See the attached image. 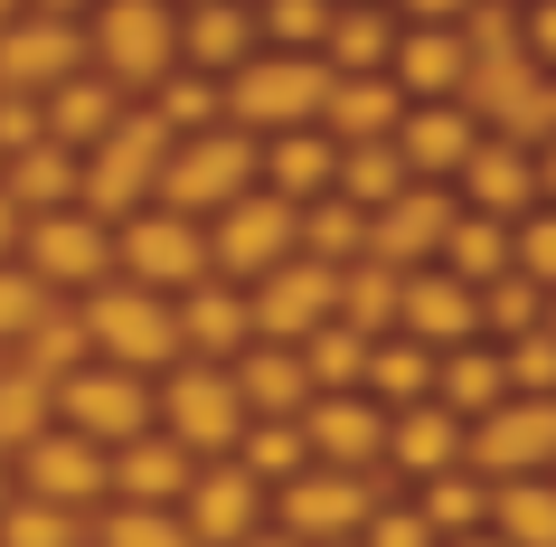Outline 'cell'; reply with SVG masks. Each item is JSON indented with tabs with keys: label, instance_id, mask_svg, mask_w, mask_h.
<instances>
[{
	"label": "cell",
	"instance_id": "4316f807",
	"mask_svg": "<svg viewBox=\"0 0 556 547\" xmlns=\"http://www.w3.org/2000/svg\"><path fill=\"white\" fill-rule=\"evenodd\" d=\"M236 406H245V425H302V406H312V377H302V349H245L236 359Z\"/></svg>",
	"mask_w": 556,
	"mask_h": 547
},
{
	"label": "cell",
	"instance_id": "f6af8a7d",
	"mask_svg": "<svg viewBox=\"0 0 556 547\" xmlns=\"http://www.w3.org/2000/svg\"><path fill=\"white\" fill-rule=\"evenodd\" d=\"M538 302H547V293L519 284V274L481 284V340H528V331H538Z\"/></svg>",
	"mask_w": 556,
	"mask_h": 547
},
{
	"label": "cell",
	"instance_id": "7a4b0ae2",
	"mask_svg": "<svg viewBox=\"0 0 556 547\" xmlns=\"http://www.w3.org/2000/svg\"><path fill=\"white\" fill-rule=\"evenodd\" d=\"M86 58L123 104L151 95L179 66V0H94L86 10Z\"/></svg>",
	"mask_w": 556,
	"mask_h": 547
},
{
	"label": "cell",
	"instance_id": "603a6c76",
	"mask_svg": "<svg viewBox=\"0 0 556 547\" xmlns=\"http://www.w3.org/2000/svg\"><path fill=\"white\" fill-rule=\"evenodd\" d=\"M255 48L264 38H255V10H245V0H189V10H179V66L207 76V86H227Z\"/></svg>",
	"mask_w": 556,
	"mask_h": 547
},
{
	"label": "cell",
	"instance_id": "d4e9b609",
	"mask_svg": "<svg viewBox=\"0 0 556 547\" xmlns=\"http://www.w3.org/2000/svg\"><path fill=\"white\" fill-rule=\"evenodd\" d=\"M387 86L406 95V104H463L471 38L463 29H406V38H396V58H387Z\"/></svg>",
	"mask_w": 556,
	"mask_h": 547
},
{
	"label": "cell",
	"instance_id": "6f0895ef",
	"mask_svg": "<svg viewBox=\"0 0 556 547\" xmlns=\"http://www.w3.org/2000/svg\"><path fill=\"white\" fill-rule=\"evenodd\" d=\"M20 10H29V20H66V29H86L94 0H20Z\"/></svg>",
	"mask_w": 556,
	"mask_h": 547
},
{
	"label": "cell",
	"instance_id": "8fae6325",
	"mask_svg": "<svg viewBox=\"0 0 556 547\" xmlns=\"http://www.w3.org/2000/svg\"><path fill=\"white\" fill-rule=\"evenodd\" d=\"M20 274H29L38 293H76V302H86L94 284H114V227L86 217V208L29 217V236H20Z\"/></svg>",
	"mask_w": 556,
	"mask_h": 547
},
{
	"label": "cell",
	"instance_id": "f35d334b",
	"mask_svg": "<svg viewBox=\"0 0 556 547\" xmlns=\"http://www.w3.org/2000/svg\"><path fill=\"white\" fill-rule=\"evenodd\" d=\"M302 377H312V397H358V377H368V340L321 321L312 340H302Z\"/></svg>",
	"mask_w": 556,
	"mask_h": 547
},
{
	"label": "cell",
	"instance_id": "d590c367",
	"mask_svg": "<svg viewBox=\"0 0 556 547\" xmlns=\"http://www.w3.org/2000/svg\"><path fill=\"white\" fill-rule=\"evenodd\" d=\"M358 397L387 406V415H396V406H425V397H434V349L396 340V331L368 340V377H358Z\"/></svg>",
	"mask_w": 556,
	"mask_h": 547
},
{
	"label": "cell",
	"instance_id": "681fc988",
	"mask_svg": "<svg viewBox=\"0 0 556 547\" xmlns=\"http://www.w3.org/2000/svg\"><path fill=\"white\" fill-rule=\"evenodd\" d=\"M500 387H509V397H556V340L547 331L500 340Z\"/></svg>",
	"mask_w": 556,
	"mask_h": 547
},
{
	"label": "cell",
	"instance_id": "ab89813d",
	"mask_svg": "<svg viewBox=\"0 0 556 547\" xmlns=\"http://www.w3.org/2000/svg\"><path fill=\"white\" fill-rule=\"evenodd\" d=\"M415 519L434 529V547H443V538H471V529L491 519V482H471V472H434L425 500H415Z\"/></svg>",
	"mask_w": 556,
	"mask_h": 547
},
{
	"label": "cell",
	"instance_id": "7bdbcfd3",
	"mask_svg": "<svg viewBox=\"0 0 556 547\" xmlns=\"http://www.w3.org/2000/svg\"><path fill=\"white\" fill-rule=\"evenodd\" d=\"M20 349H29L20 369H29L38 387H58L66 369H86V359H94V349H86V321H76V312H58V302H48V321H38V331H29Z\"/></svg>",
	"mask_w": 556,
	"mask_h": 547
},
{
	"label": "cell",
	"instance_id": "c3c4849f",
	"mask_svg": "<svg viewBox=\"0 0 556 547\" xmlns=\"http://www.w3.org/2000/svg\"><path fill=\"white\" fill-rule=\"evenodd\" d=\"M94 547H189V529H179V510H104L94 519Z\"/></svg>",
	"mask_w": 556,
	"mask_h": 547
},
{
	"label": "cell",
	"instance_id": "7c38bea8",
	"mask_svg": "<svg viewBox=\"0 0 556 547\" xmlns=\"http://www.w3.org/2000/svg\"><path fill=\"white\" fill-rule=\"evenodd\" d=\"M245 321H255L264 349H302L321 321H340V264L283 256L264 284H245Z\"/></svg>",
	"mask_w": 556,
	"mask_h": 547
},
{
	"label": "cell",
	"instance_id": "f1b7e54d",
	"mask_svg": "<svg viewBox=\"0 0 556 547\" xmlns=\"http://www.w3.org/2000/svg\"><path fill=\"white\" fill-rule=\"evenodd\" d=\"M330 171H340V151H330L321 133H274V142H255V189L283 199V208L330 199Z\"/></svg>",
	"mask_w": 556,
	"mask_h": 547
},
{
	"label": "cell",
	"instance_id": "be15d7a7",
	"mask_svg": "<svg viewBox=\"0 0 556 547\" xmlns=\"http://www.w3.org/2000/svg\"><path fill=\"white\" fill-rule=\"evenodd\" d=\"M10 20H20V0H0V29H10Z\"/></svg>",
	"mask_w": 556,
	"mask_h": 547
},
{
	"label": "cell",
	"instance_id": "9f6ffc18",
	"mask_svg": "<svg viewBox=\"0 0 556 547\" xmlns=\"http://www.w3.org/2000/svg\"><path fill=\"white\" fill-rule=\"evenodd\" d=\"M528 171H538V208H556V133L528 142Z\"/></svg>",
	"mask_w": 556,
	"mask_h": 547
},
{
	"label": "cell",
	"instance_id": "e7e4bbea",
	"mask_svg": "<svg viewBox=\"0 0 556 547\" xmlns=\"http://www.w3.org/2000/svg\"><path fill=\"white\" fill-rule=\"evenodd\" d=\"M330 10H350V0H330Z\"/></svg>",
	"mask_w": 556,
	"mask_h": 547
},
{
	"label": "cell",
	"instance_id": "5bb4252c",
	"mask_svg": "<svg viewBox=\"0 0 556 547\" xmlns=\"http://www.w3.org/2000/svg\"><path fill=\"white\" fill-rule=\"evenodd\" d=\"M66 76H86V29H66V20H10L0 29V95H20V104H38V95H58Z\"/></svg>",
	"mask_w": 556,
	"mask_h": 547
},
{
	"label": "cell",
	"instance_id": "30bf717a",
	"mask_svg": "<svg viewBox=\"0 0 556 547\" xmlns=\"http://www.w3.org/2000/svg\"><path fill=\"white\" fill-rule=\"evenodd\" d=\"M463 472L481 482H538L556 472V397H500L481 425H463Z\"/></svg>",
	"mask_w": 556,
	"mask_h": 547
},
{
	"label": "cell",
	"instance_id": "db71d44e",
	"mask_svg": "<svg viewBox=\"0 0 556 547\" xmlns=\"http://www.w3.org/2000/svg\"><path fill=\"white\" fill-rule=\"evenodd\" d=\"M387 10H396L406 29H463V20L481 10V0H387Z\"/></svg>",
	"mask_w": 556,
	"mask_h": 547
},
{
	"label": "cell",
	"instance_id": "94428289",
	"mask_svg": "<svg viewBox=\"0 0 556 547\" xmlns=\"http://www.w3.org/2000/svg\"><path fill=\"white\" fill-rule=\"evenodd\" d=\"M443 547H500V538H491V529H471V538H443Z\"/></svg>",
	"mask_w": 556,
	"mask_h": 547
},
{
	"label": "cell",
	"instance_id": "cb8c5ba5",
	"mask_svg": "<svg viewBox=\"0 0 556 547\" xmlns=\"http://www.w3.org/2000/svg\"><path fill=\"white\" fill-rule=\"evenodd\" d=\"M471 142H481V123H471L463 104H406V123H396V161H406L415 189H453V171L471 161Z\"/></svg>",
	"mask_w": 556,
	"mask_h": 547
},
{
	"label": "cell",
	"instance_id": "5b68a950",
	"mask_svg": "<svg viewBox=\"0 0 556 547\" xmlns=\"http://www.w3.org/2000/svg\"><path fill=\"white\" fill-rule=\"evenodd\" d=\"M274 500V538L293 547H350L368 529V510H387V472H293Z\"/></svg>",
	"mask_w": 556,
	"mask_h": 547
},
{
	"label": "cell",
	"instance_id": "e0dca14e",
	"mask_svg": "<svg viewBox=\"0 0 556 547\" xmlns=\"http://www.w3.org/2000/svg\"><path fill=\"white\" fill-rule=\"evenodd\" d=\"M302 453H312V472H378L387 406H368V397H312V406H302Z\"/></svg>",
	"mask_w": 556,
	"mask_h": 547
},
{
	"label": "cell",
	"instance_id": "f907efd6",
	"mask_svg": "<svg viewBox=\"0 0 556 547\" xmlns=\"http://www.w3.org/2000/svg\"><path fill=\"white\" fill-rule=\"evenodd\" d=\"M38 321H48V293H38L20 264H0V340H29Z\"/></svg>",
	"mask_w": 556,
	"mask_h": 547
},
{
	"label": "cell",
	"instance_id": "f5cc1de1",
	"mask_svg": "<svg viewBox=\"0 0 556 547\" xmlns=\"http://www.w3.org/2000/svg\"><path fill=\"white\" fill-rule=\"evenodd\" d=\"M519 58L528 66H556V0H528V10H519Z\"/></svg>",
	"mask_w": 556,
	"mask_h": 547
},
{
	"label": "cell",
	"instance_id": "484cf974",
	"mask_svg": "<svg viewBox=\"0 0 556 547\" xmlns=\"http://www.w3.org/2000/svg\"><path fill=\"white\" fill-rule=\"evenodd\" d=\"M123 114H132V104H123V95L86 66V76H66L58 95H38V142H58V151H76V161H86V151L104 142Z\"/></svg>",
	"mask_w": 556,
	"mask_h": 547
},
{
	"label": "cell",
	"instance_id": "8992f818",
	"mask_svg": "<svg viewBox=\"0 0 556 547\" xmlns=\"http://www.w3.org/2000/svg\"><path fill=\"white\" fill-rule=\"evenodd\" d=\"M76 321H86V349L104 359V369H179V331H170V302L161 293H132V284H94L86 302H76Z\"/></svg>",
	"mask_w": 556,
	"mask_h": 547
},
{
	"label": "cell",
	"instance_id": "44dd1931",
	"mask_svg": "<svg viewBox=\"0 0 556 547\" xmlns=\"http://www.w3.org/2000/svg\"><path fill=\"white\" fill-rule=\"evenodd\" d=\"M453 189H463L471 217H500V227H519L528 208H538V171H528V142H500V133H481V142H471V161L453 171Z\"/></svg>",
	"mask_w": 556,
	"mask_h": 547
},
{
	"label": "cell",
	"instance_id": "1f68e13d",
	"mask_svg": "<svg viewBox=\"0 0 556 547\" xmlns=\"http://www.w3.org/2000/svg\"><path fill=\"white\" fill-rule=\"evenodd\" d=\"M0 199L20 208V217H58V208H76V151L58 142H29L0 161Z\"/></svg>",
	"mask_w": 556,
	"mask_h": 547
},
{
	"label": "cell",
	"instance_id": "680465c9",
	"mask_svg": "<svg viewBox=\"0 0 556 547\" xmlns=\"http://www.w3.org/2000/svg\"><path fill=\"white\" fill-rule=\"evenodd\" d=\"M20 236H29V217H20V208L0 199V264H20Z\"/></svg>",
	"mask_w": 556,
	"mask_h": 547
},
{
	"label": "cell",
	"instance_id": "4fadbf2b",
	"mask_svg": "<svg viewBox=\"0 0 556 547\" xmlns=\"http://www.w3.org/2000/svg\"><path fill=\"white\" fill-rule=\"evenodd\" d=\"M207 284H264V274H274V264L293 256V208L283 199H264V189H245V199L236 208H217V217H207Z\"/></svg>",
	"mask_w": 556,
	"mask_h": 547
},
{
	"label": "cell",
	"instance_id": "91938a15",
	"mask_svg": "<svg viewBox=\"0 0 556 547\" xmlns=\"http://www.w3.org/2000/svg\"><path fill=\"white\" fill-rule=\"evenodd\" d=\"M538 331H547V340H556V293H547V302H538Z\"/></svg>",
	"mask_w": 556,
	"mask_h": 547
},
{
	"label": "cell",
	"instance_id": "7402d4cb",
	"mask_svg": "<svg viewBox=\"0 0 556 547\" xmlns=\"http://www.w3.org/2000/svg\"><path fill=\"white\" fill-rule=\"evenodd\" d=\"M189 472L199 462L179 453L170 434L151 425V434H132V444H114L104 453V490H114L123 510H179V490H189Z\"/></svg>",
	"mask_w": 556,
	"mask_h": 547
},
{
	"label": "cell",
	"instance_id": "f546056e",
	"mask_svg": "<svg viewBox=\"0 0 556 547\" xmlns=\"http://www.w3.org/2000/svg\"><path fill=\"white\" fill-rule=\"evenodd\" d=\"M378 462H387V472H415V482L463 472V425H453L434 397H425V406H396V415H387V453Z\"/></svg>",
	"mask_w": 556,
	"mask_h": 547
},
{
	"label": "cell",
	"instance_id": "ee69618b",
	"mask_svg": "<svg viewBox=\"0 0 556 547\" xmlns=\"http://www.w3.org/2000/svg\"><path fill=\"white\" fill-rule=\"evenodd\" d=\"M38 434H48V387H38L29 369H0V453L20 462Z\"/></svg>",
	"mask_w": 556,
	"mask_h": 547
},
{
	"label": "cell",
	"instance_id": "6da1fadb",
	"mask_svg": "<svg viewBox=\"0 0 556 547\" xmlns=\"http://www.w3.org/2000/svg\"><path fill=\"white\" fill-rule=\"evenodd\" d=\"M321 104H330V66H321V58H274V48H255V58L217 86V123L245 133V142L321 133Z\"/></svg>",
	"mask_w": 556,
	"mask_h": 547
},
{
	"label": "cell",
	"instance_id": "277c9868",
	"mask_svg": "<svg viewBox=\"0 0 556 547\" xmlns=\"http://www.w3.org/2000/svg\"><path fill=\"white\" fill-rule=\"evenodd\" d=\"M245 189H255V142L217 123V133H189V142H170L151 208H170V217H189V227H207V217H217V208H236Z\"/></svg>",
	"mask_w": 556,
	"mask_h": 547
},
{
	"label": "cell",
	"instance_id": "3957f363",
	"mask_svg": "<svg viewBox=\"0 0 556 547\" xmlns=\"http://www.w3.org/2000/svg\"><path fill=\"white\" fill-rule=\"evenodd\" d=\"M161 161H170V133H161L151 114H123L114 133L76 161V208H86V217H104V227H123L132 208H151Z\"/></svg>",
	"mask_w": 556,
	"mask_h": 547
},
{
	"label": "cell",
	"instance_id": "ba28073f",
	"mask_svg": "<svg viewBox=\"0 0 556 547\" xmlns=\"http://www.w3.org/2000/svg\"><path fill=\"white\" fill-rule=\"evenodd\" d=\"M114 284L179 302L189 284H207V236L189 217H170V208H132L114 227Z\"/></svg>",
	"mask_w": 556,
	"mask_h": 547
},
{
	"label": "cell",
	"instance_id": "2e32d148",
	"mask_svg": "<svg viewBox=\"0 0 556 547\" xmlns=\"http://www.w3.org/2000/svg\"><path fill=\"white\" fill-rule=\"evenodd\" d=\"M396 340H415V349H471L481 340V293L471 284H453V274H434V264H425V274H406V284H396Z\"/></svg>",
	"mask_w": 556,
	"mask_h": 547
},
{
	"label": "cell",
	"instance_id": "03108f58",
	"mask_svg": "<svg viewBox=\"0 0 556 547\" xmlns=\"http://www.w3.org/2000/svg\"><path fill=\"white\" fill-rule=\"evenodd\" d=\"M0 482H10V472H0Z\"/></svg>",
	"mask_w": 556,
	"mask_h": 547
},
{
	"label": "cell",
	"instance_id": "ac0fdd59",
	"mask_svg": "<svg viewBox=\"0 0 556 547\" xmlns=\"http://www.w3.org/2000/svg\"><path fill=\"white\" fill-rule=\"evenodd\" d=\"M170 331H179V359H199V369H236L255 349V321H245L236 284H189L170 302Z\"/></svg>",
	"mask_w": 556,
	"mask_h": 547
},
{
	"label": "cell",
	"instance_id": "9c48e42d",
	"mask_svg": "<svg viewBox=\"0 0 556 547\" xmlns=\"http://www.w3.org/2000/svg\"><path fill=\"white\" fill-rule=\"evenodd\" d=\"M151 415H161V434H170L189 462H227V453H236V434H245L236 377H227V369H199V359H179V369L161 377Z\"/></svg>",
	"mask_w": 556,
	"mask_h": 547
},
{
	"label": "cell",
	"instance_id": "bcb514c9",
	"mask_svg": "<svg viewBox=\"0 0 556 547\" xmlns=\"http://www.w3.org/2000/svg\"><path fill=\"white\" fill-rule=\"evenodd\" d=\"M0 547H86V519L48 510V500H10L0 510Z\"/></svg>",
	"mask_w": 556,
	"mask_h": 547
},
{
	"label": "cell",
	"instance_id": "4dcf8cb0",
	"mask_svg": "<svg viewBox=\"0 0 556 547\" xmlns=\"http://www.w3.org/2000/svg\"><path fill=\"white\" fill-rule=\"evenodd\" d=\"M396 38H406V20H396L387 0H350V10H330L321 66H330V76H387V58H396Z\"/></svg>",
	"mask_w": 556,
	"mask_h": 547
},
{
	"label": "cell",
	"instance_id": "8d00e7d4",
	"mask_svg": "<svg viewBox=\"0 0 556 547\" xmlns=\"http://www.w3.org/2000/svg\"><path fill=\"white\" fill-rule=\"evenodd\" d=\"M415 179H406V161H396V142H350L340 151V171H330V199L340 208H358V217H378L387 199H406Z\"/></svg>",
	"mask_w": 556,
	"mask_h": 547
},
{
	"label": "cell",
	"instance_id": "836d02e7",
	"mask_svg": "<svg viewBox=\"0 0 556 547\" xmlns=\"http://www.w3.org/2000/svg\"><path fill=\"white\" fill-rule=\"evenodd\" d=\"M434 274H453V284H471V293L500 284V274H509V227L453 208V227H443V246H434Z\"/></svg>",
	"mask_w": 556,
	"mask_h": 547
},
{
	"label": "cell",
	"instance_id": "52a82bcc",
	"mask_svg": "<svg viewBox=\"0 0 556 547\" xmlns=\"http://www.w3.org/2000/svg\"><path fill=\"white\" fill-rule=\"evenodd\" d=\"M48 425L86 434L94 453H114V444L151 434V377H132V369H104V359H86V369H66L58 387H48Z\"/></svg>",
	"mask_w": 556,
	"mask_h": 547
},
{
	"label": "cell",
	"instance_id": "11a10c76",
	"mask_svg": "<svg viewBox=\"0 0 556 547\" xmlns=\"http://www.w3.org/2000/svg\"><path fill=\"white\" fill-rule=\"evenodd\" d=\"M29 142H38V104L0 95V161H10V151H29Z\"/></svg>",
	"mask_w": 556,
	"mask_h": 547
},
{
	"label": "cell",
	"instance_id": "d6986e66",
	"mask_svg": "<svg viewBox=\"0 0 556 547\" xmlns=\"http://www.w3.org/2000/svg\"><path fill=\"white\" fill-rule=\"evenodd\" d=\"M443 227H453V189H406V199H387L378 217H368V246L358 256L387 264V274H425L443 246Z\"/></svg>",
	"mask_w": 556,
	"mask_h": 547
},
{
	"label": "cell",
	"instance_id": "b9f144b4",
	"mask_svg": "<svg viewBox=\"0 0 556 547\" xmlns=\"http://www.w3.org/2000/svg\"><path fill=\"white\" fill-rule=\"evenodd\" d=\"M151 123H161L170 142H189V133H217V86H207V76H189V66H170V76L151 86Z\"/></svg>",
	"mask_w": 556,
	"mask_h": 547
},
{
	"label": "cell",
	"instance_id": "6125c7cd",
	"mask_svg": "<svg viewBox=\"0 0 556 547\" xmlns=\"http://www.w3.org/2000/svg\"><path fill=\"white\" fill-rule=\"evenodd\" d=\"M245 547H293V538H274V529H255V538H245Z\"/></svg>",
	"mask_w": 556,
	"mask_h": 547
},
{
	"label": "cell",
	"instance_id": "74e56055",
	"mask_svg": "<svg viewBox=\"0 0 556 547\" xmlns=\"http://www.w3.org/2000/svg\"><path fill=\"white\" fill-rule=\"evenodd\" d=\"M396 284L406 274H387V264H340V331H358V340H387L396 331Z\"/></svg>",
	"mask_w": 556,
	"mask_h": 547
},
{
	"label": "cell",
	"instance_id": "60d3db41",
	"mask_svg": "<svg viewBox=\"0 0 556 547\" xmlns=\"http://www.w3.org/2000/svg\"><path fill=\"white\" fill-rule=\"evenodd\" d=\"M245 10H255V38L274 48V58H321L330 0H245Z\"/></svg>",
	"mask_w": 556,
	"mask_h": 547
},
{
	"label": "cell",
	"instance_id": "ffe728a7",
	"mask_svg": "<svg viewBox=\"0 0 556 547\" xmlns=\"http://www.w3.org/2000/svg\"><path fill=\"white\" fill-rule=\"evenodd\" d=\"M20 482H29V500H48V510H66V519H86L94 500H104V453H94L86 434L48 425L29 453H20Z\"/></svg>",
	"mask_w": 556,
	"mask_h": 547
},
{
	"label": "cell",
	"instance_id": "9a60e30c",
	"mask_svg": "<svg viewBox=\"0 0 556 547\" xmlns=\"http://www.w3.org/2000/svg\"><path fill=\"white\" fill-rule=\"evenodd\" d=\"M179 529H189V547H245L264 529V490L236 462H199L179 490Z\"/></svg>",
	"mask_w": 556,
	"mask_h": 547
},
{
	"label": "cell",
	"instance_id": "7dc6e473",
	"mask_svg": "<svg viewBox=\"0 0 556 547\" xmlns=\"http://www.w3.org/2000/svg\"><path fill=\"white\" fill-rule=\"evenodd\" d=\"M509 274L538 293H556V208H528L519 227H509Z\"/></svg>",
	"mask_w": 556,
	"mask_h": 547
},
{
	"label": "cell",
	"instance_id": "816d5d0a",
	"mask_svg": "<svg viewBox=\"0 0 556 547\" xmlns=\"http://www.w3.org/2000/svg\"><path fill=\"white\" fill-rule=\"evenodd\" d=\"M358 538H368V547H434V529H425L415 510H396V500H387V510H368V529H358Z\"/></svg>",
	"mask_w": 556,
	"mask_h": 547
},
{
	"label": "cell",
	"instance_id": "d6a6232c",
	"mask_svg": "<svg viewBox=\"0 0 556 547\" xmlns=\"http://www.w3.org/2000/svg\"><path fill=\"white\" fill-rule=\"evenodd\" d=\"M500 397H509V387H500V349H491V340L443 349V359H434V406L453 415V425H481Z\"/></svg>",
	"mask_w": 556,
	"mask_h": 547
},
{
	"label": "cell",
	"instance_id": "e575fe53",
	"mask_svg": "<svg viewBox=\"0 0 556 547\" xmlns=\"http://www.w3.org/2000/svg\"><path fill=\"white\" fill-rule=\"evenodd\" d=\"M500 547H556V472L538 482H491V519H481Z\"/></svg>",
	"mask_w": 556,
	"mask_h": 547
},
{
	"label": "cell",
	"instance_id": "83f0119b",
	"mask_svg": "<svg viewBox=\"0 0 556 547\" xmlns=\"http://www.w3.org/2000/svg\"><path fill=\"white\" fill-rule=\"evenodd\" d=\"M406 123V95L387 76H330V104H321V142L350 151V142H396Z\"/></svg>",
	"mask_w": 556,
	"mask_h": 547
}]
</instances>
